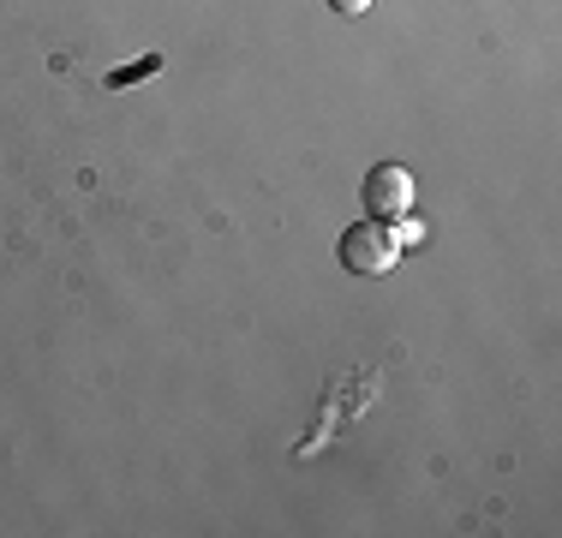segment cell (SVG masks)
Segmentation results:
<instances>
[{"label":"cell","mask_w":562,"mask_h":538,"mask_svg":"<svg viewBox=\"0 0 562 538\" xmlns=\"http://www.w3.org/2000/svg\"><path fill=\"white\" fill-rule=\"evenodd\" d=\"M366 215L371 222H401V215L413 210V173L395 168V161H383V168L366 173Z\"/></svg>","instance_id":"cell-2"},{"label":"cell","mask_w":562,"mask_h":538,"mask_svg":"<svg viewBox=\"0 0 562 538\" xmlns=\"http://www.w3.org/2000/svg\"><path fill=\"white\" fill-rule=\"evenodd\" d=\"M156 66H162V54H144V60H138V66H120V72L109 78V85H114V90H126V85H138V78H150V72H156Z\"/></svg>","instance_id":"cell-3"},{"label":"cell","mask_w":562,"mask_h":538,"mask_svg":"<svg viewBox=\"0 0 562 538\" xmlns=\"http://www.w3.org/2000/svg\"><path fill=\"white\" fill-rule=\"evenodd\" d=\"M336 251H341V264L353 269V276H383V269H395V258H401L390 222H353Z\"/></svg>","instance_id":"cell-1"},{"label":"cell","mask_w":562,"mask_h":538,"mask_svg":"<svg viewBox=\"0 0 562 538\" xmlns=\"http://www.w3.org/2000/svg\"><path fill=\"white\" fill-rule=\"evenodd\" d=\"M329 7H336V12H347V19H353V12H366L371 0H329Z\"/></svg>","instance_id":"cell-4"}]
</instances>
